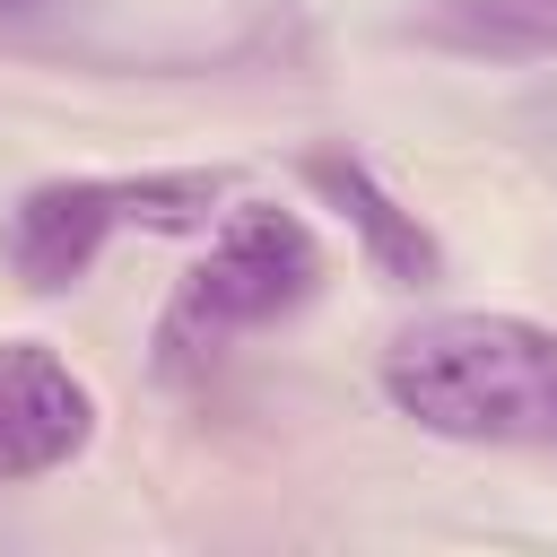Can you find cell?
I'll use <instances>...</instances> for the list:
<instances>
[{
	"instance_id": "obj_2",
	"label": "cell",
	"mask_w": 557,
	"mask_h": 557,
	"mask_svg": "<svg viewBox=\"0 0 557 557\" xmlns=\"http://www.w3.org/2000/svg\"><path fill=\"white\" fill-rule=\"evenodd\" d=\"M235 200L226 165H148V174H61L35 183L9 209V261L26 287H78L96 252L139 226V235H209Z\"/></svg>"
},
{
	"instance_id": "obj_4",
	"label": "cell",
	"mask_w": 557,
	"mask_h": 557,
	"mask_svg": "<svg viewBox=\"0 0 557 557\" xmlns=\"http://www.w3.org/2000/svg\"><path fill=\"white\" fill-rule=\"evenodd\" d=\"M96 383L52 339H0V487L52 479L96 444Z\"/></svg>"
},
{
	"instance_id": "obj_3",
	"label": "cell",
	"mask_w": 557,
	"mask_h": 557,
	"mask_svg": "<svg viewBox=\"0 0 557 557\" xmlns=\"http://www.w3.org/2000/svg\"><path fill=\"white\" fill-rule=\"evenodd\" d=\"M313 296H322V244H313V226L296 209H278V200H235L209 226V252L174 278L157 348H165V366H200L226 339L305 313Z\"/></svg>"
},
{
	"instance_id": "obj_7",
	"label": "cell",
	"mask_w": 557,
	"mask_h": 557,
	"mask_svg": "<svg viewBox=\"0 0 557 557\" xmlns=\"http://www.w3.org/2000/svg\"><path fill=\"white\" fill-rule=\"evenodd\" d=\"M9 9H26V0H0V17H9Z\"/></svg>"
},
{
	"instance_id": "obj_1",
	"label": "cell",
	"mask_w": 557,
	"mask_h": 557,
	"mask_svg": "<svg viewBox=\"0 0 557 557\" xmlns=\"http://www.w3.org/2000/svg\"><path fill=\"white\" fill-rule=\"evenodd\" d=\"M383 400L444 444L557 453V331L531 313H426L383 348Z\"/></svg>"
},
{
	"instance_id": "obj_5",
	"label": "cell",
	"mask_w": 557,
	"mask_h": 557,
	"mask_svg": "<svg viewBox=\"0 0 557 557\" xmlns=\"http://www.w3.org/2000/svg\"><path fill=\"white\" fill-rule=\"evenodd\" d=\"M305 183H313V191L357 226V244H366V261H374L383 278L426 287V278L444 270V252H435V235L418 226V209H400L366 157H348V148H313V157H305Z\"/></svg>"
},
{
	"instance_id": "obj_6",
	"label": "cell",
	"mask_w": 557,
	"mask_h": 557,
	"mask_svg": "<svg viewBox=\"0 0 557 557\" xmlns=\"http://www.w3.org/2000/svg\"><path fill=\"white\" fill-rule=\"evenodd\" d=\"M426 35L453 52H487V61H540L557 52V0H444Z\"/></svg>"
}]
</instances>
